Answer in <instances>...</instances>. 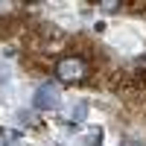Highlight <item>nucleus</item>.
I'll return each instance as SVG.
<instances>
[{"label": "nucleus", "mask_w": 146, "mask_h": 146, "mask_svg": "<svg viewBox=\"0 0 146 146\" xmlns=\"http://www.w3.org/2000/svg\"><path fill=\"white\" fill-rule=\"evenodd\" d=\"M56 79L64 85H79L82 79H88V62L82 56H64L56 62Z\"/></svg>", "instance_id": "f257e3e1"}, {"label": "nucleus", "mask_w": 146, "mask_h": 146, "mask_svg": "<svg viewBox=\"0 0 146 146\" xmlns=\"http://www.w3.org/2000/svg\"><path fill=\"white\" fill-rule=\"evenodd\" d=\"M35 100H38V105H44V108H47V105H56L58 96H56V91H50V88H41Z\"/></svg>", "instance_id": "f03ea898"}, {"label": "nucleus", "mask_w": 146, "mask_h": 146, "mask_svg": "<svg viewBox=\"0 0 146 146\" xmlns=\"http://www.w3.org/2000/svg\"><path fill=\"white\" fill-rule=\"evenodd\" d=\"M131 79H135L137 85H143V82H146V58H143V62H137V67H135V76H131Z\"/></svg>", "instance_id": "7ed1b4c3"}]
</instances>
